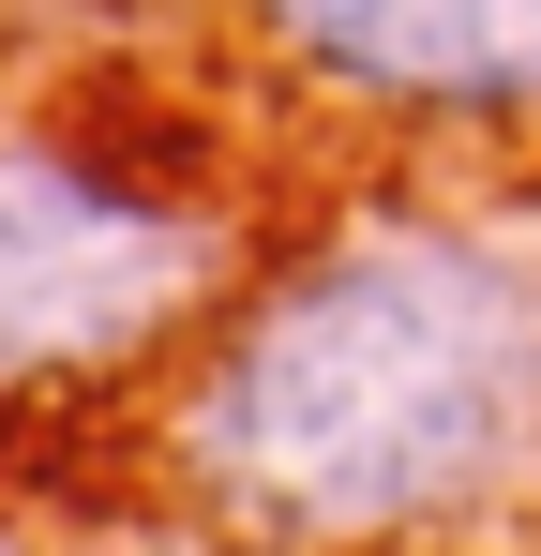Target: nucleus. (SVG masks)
<instances>
[{
    "instance_id": "2",
    "label": "nucleus",
    "mask_w": 541,
    "mask_h": 556,
    "mask_svg": "<svg viewBox=\"0 0 541 556\" xmlns=\"http://www.w3.org/2000/svg\"><path fill=\"white\" fill-rule=\"evenodd\" d=\"M226 271V241L166 211L151 181L0 136V376H76V362H136L151 331L196 316V286Z\"/></svg>"
},
{
    "instance_id": "4",
    "label": "nucleus",
    "mask_w": 541,
    "mask_h": 556,
    "mask_svg": "<svg viewBox=\"0 0 541 556\" xmlns=\"http://www.w3.org/2000/svg\"><path fill=\"white\" fill-rule=\"evenodd\" d=\"M0 556H15V527H0Z\"/></svg>"
},
{
    "instance_id": "3",
    "label": "nucleus",
    "mask_w": 541,
    "mask_h": 556,
    "mask_svg": "<svg viewBox=\"0 0 541 556\" xmlns=\"http://www.w3.org/2000/svg\"><path fill=\"white\" fill-rule=\"evenodd\" d=\"M256 15L286 61H316L361 105H437V121L541 105V0H256Z\"/></svg>"
},
{
    "instance_id": "1",
    "label": "nucleus",
    "mask_w": 541,
    "mask_h": 556,
    "mask_svg": "<svg viewBox=\"0 0 541 556\" xmlns=\"http://www.w3.org/2000/svg\"><path fill=\"white\" fill-rule=\"evenodd\" d=\"M541 437V286L451 226H361L270 286L180 391V466L286 542L466 511Z\"/></svg>"
}]
</instances>
